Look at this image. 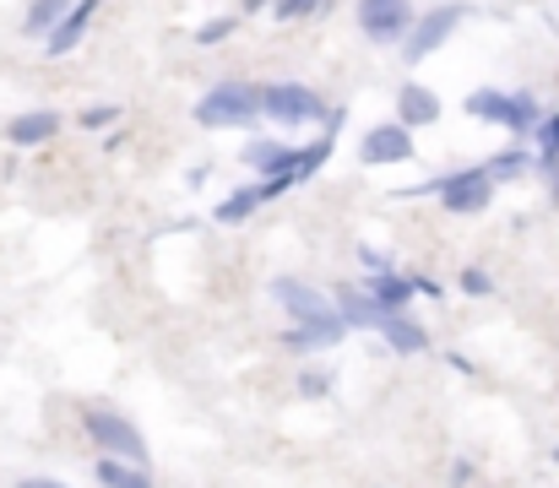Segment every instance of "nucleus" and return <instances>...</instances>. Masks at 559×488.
Masks as SVG:
<instances>
[{"instance_id": "18", "label": "nucleus", "mask_w": 559, "mask_h": 488, "mask_svg": "<svg viewBox=\"0 0 559 488\" xmlns=\"http://www.w3.org/2000/svg\"><path fill=\"white\" fill-rule=\"evenodd\" d=\"M109 120H115V109H87V115H82L87 131H98V126H109Z\"/></svg>"}, {"instance_id": "12", "label": "nucleus", "mask_w": 559, "mask_h": 488, "mask_svg": "<svg viewBox=\"0 0 559 488\" xmlns=\"http://www.w3.org/2000/svg\"><path fill=\"white\" fill-rule=\"evenodd\" d=\"M93 16H98V0H76V5L66 11V22L44 38V44H49V55H71V49L82 44V33L93 27Z\"/></svg>"}, {"instance_id": "13", "label": "nucleus", "mask_w": 559, "mask_h": 488, "mask_svg": "<svg viewBox=\"0 0 559 488\" xmlns=\"http://www.w3.org/2000/svg\"><path fill=\"white\" fill-rule=\"evenodd\" d=\"M380 336L396 347V353H424L429 347V336H424V325L413 321L407 310H385V321H380Z\"/></svg>"}, {"instance_id": "10", "label": "nucleus", "mask_w": 559, "mask_h": 488, "mask_svg": "<svg viewBox=\"0 0 559 488\" xmlns=\"http://www.w3.org/2000/svg\"><path fill=\"white\" fill-rule=\"evenodd\" d=\"M299 179L294 174H277V179H255V185H245L239 195H228L223 206H217V223H239V217H250L261 201H277L283 190H294Z\"/></svg>"}, {"instance_id": "20", "label": "nucleus", "mask_w": 559, "mask_h": 488, "mask_svg": "<svg viewBox=\"0 0 559 488\" xmlns=\"http://www.w3.org/2000/svg\"><path fill=\"white\" fill-rule=\"evenodd\" d=\"M223 33H234V16H228V22H212V27H206V33H201V38H206V44H217V38H223Z\"/></svg>"}, {"instance_id": "8", "label": "nucleus", "mask_w": 559, "mask_h": 488, "mask_svg": "<svg viewBox=\"0 0 559 488\" xmlns=\"http://www.w3.org/2000/svg\"><path fill=\"white\" fill-rule=\"evenodd\" d=\"M261 98H266V115L277 120V126H310V120H321V98L310 93V87H299V82H272V87H261Z\"/></svg>"}, {"instance_id": "2", "label": "nucleus", "mask_w": 559, "mask_h": 488, "mask_svg": "<svg viewBox=\"0 0 559 488\" xmlns=\"http://www.w3.org/2000/svg\"><path fill=\"white\" fill-rule=\"evenodd\" d=\"M255 115H266V98H261L255 87H245V82H217V87L195 104V126H206V131H239V126H250Z\"/></svg>"}, {"instance_id": "5", "label": "nucleus", "mask_w": 559, "mask_h": 488, "mask_svg": "<svg viewBox=\"0 0 559 488\" xmlns=\"http://www.w3.org/2000/svg\"><path fill=\"white\" fill-rule=\"evenodd\" d=\"M418 190H440L445 212H484V206L495 201L500 179H495V168L484 163V168H456V174H445L440 185H418Z\"/></svg>"}, {"instance_id": "1", "label": "nucleus", "mask_w": 559, "mask_h": 488, "mask_svg": "<svg viewBox=\"0 0 559 488\" xmlns=\"http://www.w3.org/2000/svg\"><path fill=\"white\" fill-rule=\"evenodd\" d=\"M272 299L299 321L294 342H305V347H332V342H343L348 321H343V310H337L321 288H310V283H299V277H277V283H272Z\"/></svg>"}, {"instance_id": "6", "label": "nucleus", "mask_w": 559, "mask_h": 488, "mask_svg": "<svg viewBox=\"0 0 559 488\" xmlns=\"http://www.w3.org/2000/svg\"><path fill=\"white\" fill-rule=\"evenodd\" d=\"M413 22V0H359V27L370 44H402Z\"/></svg>"}, {"instance_id": "17", "label": "nucleus", "mask_w": 559, "mask_h": 488, "mask_svg": "<svg viewBox=\"0 0 559 488\" xmlns=\"http://www.w3.org/2000/svg\"><path fill=\"white\" fill-rule=\"evenodd\" d=\"M533 136H538V153H544V163L555 168V163H559V115H544V126H538Z\"/></svg>"}, {"instance_id": "7", "label": "nucleus", "mask_w": 559, "mask_h": 488, "mask_svg": "<svg viewBox=\"0 0 559 488\" xmlns=\"http://www.w3.org/2000/svg\"><path fill=\"white\" fill-rule=\"evenodd\" d=\"M462 16H467V5H435V11H424V16L413 22V33L402 38V60H424V55H435V49L456 33Z\"/></svg>"}, {"instance_id": "4", "label": "nucleus", "mask_w": 559, "mask_h": 488, "mask_svg": "<svg viewBox=\"0 0 559 488\" xmlns=\"http://www.w3.org/2000/svg\"><path fill=\"white\" fill-rule=\"evenodd\" d=\"M467 115H473V120H495V126H506V131H516V136H527V131L544 126V115H538L533 98H522V93H495V87L473 93V98H467Z\"/></svg>"}, {"instance_id": "14", "label": "nucleus", "mask_w": 559, "mask_h": 488, "mask_svg": "<svg viewBox=\"0 0 559 488\" xmlns=\"http://www.w3.org/2000/svg\"><path fill=\"white\" fill-rule=\"evenodd\" d=\"M55 126H60V120H55L49 109H33V115H16L5 136H11V147H38V142L55 136Z\"/></svg>"}, {"instance_id": "22", "label": "nucleus", "mask_w": 559, "mask_h": 488, "mask_svg": "<svg viewBox=\"0 0 559 488\" xmlns=\"http://www.w3.org/2000/svg\"><path fill=\"white\" fill-rule=\"evenodd\" d=\"M555 456H559V451H555Z\"/></svg>"}, {"instance_id": "19", "label": "nucleus", "mask_w": 559, "mask_h": 488, "mask_svg": "<svg viewBox=\"0 0 559 488\" xmlns=\"http://www.w3.org/2000/svg\"><path fill=\"white\" fill-rule=\"evenodd\" d=\"M462 288H467V294H489V277H484V272H462Z\"/></svg>"}, {"instance_id": "16", "label": "nucleus", "mask_w": 559, "mask_h": 488, "mask_svg": "<svg viewBox=\"0 0 559 488\" xmlns=\"http://www.w3.org/2000/svg\"><path fill=\"white\" fill-rule=\"evenodd\" d=\"M98 484L104 488H153L142 467H126V462H115V456H104V462H98Z\"/></svg>"}, {"instance_id": "9", "label": "nucleus", "mask_w": 559, "mask_h": 488, "mask_svg": "<svg viewBox=\"0 0 559 488\" xmlns=\"http://www.w3.org/2000/svg\"><path fill=\"white\" fill-rule=\"evenodd\" d=\"M359 158L374 163V168H385V163H407V158H413V131H407L402 120H391V126H374L370 136L359 142Z\"/></svg>"}, {"instance_id": "21", "label": "nucleus", "mask_w": 559, "mask_h": 488, "mask_svg": "<svg viewBox=\"0 0 559 488\" xmlns=\"http://www.w3.org/2000/svg\"><path fill=\"white\" fill-rule=\"evenodd\" d=\"M22 488H66V484H49V478H27Z\"/></svg>"}, {"instance_id": "3", "label": "nucleus", "mask_w": 559, "mask_h": 488, "mask_svg": "<svg viewBox=\"0 0 559 488\" xmlns=\"http://www.w3.org/2000/svg\"><path fill=\"white\" fill-rule=\"evenodd\" d=\"M82 424H87L93 445H98V451H109L115 462H131V467H142V462H147V445H142L136 424H131V418H120L115 407H87V413H82Z\"/></svg>"}, {"instance_id": "15", "label": "nucleus", "mask_w": 559, "mask_h": 488, "mask_svg": "<svg viewBox=\"0 0 559 488\" xmlns=\"http://www.w3.org/2000/svg\"><path fill=\"white\" fill-rule=\"evenodd\" d=\"M71 5H76V0H33V5H27V16H22V27H27V33H38V38H49V33L66 22V11H71Z\"/></svg>"}, {"instance_id": "11", "label": "nucleus", "mask_w": 559, "mask_h": 488, "mask_svg": "<svg viewBox=\"0 0 559 488\" xmlns=\"http://www.w3.org/2000/svg\"><path fill=\"white\" fill-rule=\"evenodd\" d=\"M396 120H402L407 131H418V126H435V120H440V98H435L429 87L407 82V87L396 93Z\"/></svg>"}]
</instances>
